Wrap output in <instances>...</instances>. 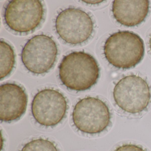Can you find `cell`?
<instances>
[{"label": "cell", "instance_id": "cell-1", "mask_svg": "<svg viewBox=\"0 0 151 151\" xmlns=\"http://www.w3.org/2000/svg\"><path fill=\"white\" fill-rule=\"evenodd\" d=\"M59 68L62 83L72 91L89 90L97 83L99 77L97 61L84 52H72L64 56Z\"/></svg>", "mask_w": 151, "mask_h": 151}, {"label": "cell", "instance_id": "cell-2", "mask_svg": "<svg viewBox=\"0 0 151 151\" xmlns=\"http://www.w3.org/2000/svg\"><path fill=\"white\" fill-rule=\"evenodd\" d=\"M104 53L108 61L115 68L128 69L138 64L144 56L143 40L129 31H119L106 40Z\"/></svg>", "mask_w": 151, "mask_h": 151}, {"label": "cell", "instance_id": "cell-3", "mask_svg": "<svg viewBox=\"0 0 151 151\" xmlns=\"http://www.w3.org/2000/svg\"><path fill=\"white\" fill-rule=\"evenodd\" d=\"M75 127L83 133L96 134L105 131L111 122V114L105 102L94 97L80 99L72 114Z\"/></svg>", "mask_w": 151, "mask_h": 151}, {"label": "cell", "instance_id": "cell-4", "mask_svg": "<svg viewBox=\"0 0 151 151\" xmlns=\"http://www.w3.org/2000/svg\"><path fill=\"white\" fill-rule=\"evenodd\" d=\"M113 96L116 104L123 111L130 114H139L145 110L150 103V86L139 76H126L115 86Z\"/></svg>", "mask_w": 151, "mask_h": 151}, {"label": "cell", "instance_id": "cell-5", "mask_svg": "<svg viewBox=\"0 0 151 151\" xmlns=\"http://www.w3.org/2000/svg\"><path fill=\"white\" fill-rule=\"evenodd\" d=\"M58 50L54 40L44 34L36 35L24 45L22 60L29 71L36 75L48 72L57 59Z\"/></svg>", "mask_w": 151, "mask_h": 151}, {"label": "cell", "instance_id": "cell-6", "mask_svg": "<svg viewBox=\"0 0 151 151\" xmlns=\"http://www.w3.org/2000/svg\"><path fill=\"white\" fill-rule=\"evenodd\" d=\"M44 6L39 0H13L5 8L4 20L9 29L28 33L37 29L44 16Z\"/></svg>", "mask_w": 151, "mask_h": 151}, {"label": "cell", "instance_id": "cell-7", "mask_svg": "<svg viewBox=\"0 0 151 151\" xmlns=\"http://www.w3.org/2000/svg\"><path fill=\"white\" fill-rule=\"evenodd\" d=\"M56 32L66 43L80 45L88 40L93 31V22L88 14L77 8L66 9L55 19Z\"/></svg>", "mask_w": 151, "mask_h": 151}, {"label": "cell", "instance_id": "cell-8", "mask_svg": "<svg viewBox=\"0 0 151 151\" xmlns=\"http://www.w3.org/2000/svg\"><path fill=\"white\" fill-rule=\"evenodd\" d=\"M68 102L64 95L57 90L45 89L34 96L32 103V116L39 124L53 127L64 119Z\"/></svg>", "mask_w": 151, "mask_h": 151}, {"label": "cell", "instance_id": "cell-9", "mask_svg": "<svg viewBox=\"0 0 151 151\" xmlns=\"http://www.w3.org/2000/svg\"><path fill=\"white\" fill-rule=\"evenodd\" d=\"M28 96L18 85L7 83L0 86V119L10 122L20 119L25 113Z\"/></svg>", "mask_w": 151, "mask_h": 151}, {"label": "cell", "instance_id": "cell-10", "mask_svg": "<svg viewBox=\"0 0 151 151\" xmlns=\"http://www.w3.org/2000/svg\"><path fill=\"white\" fill-rule=\"evenodd\" d=\"M148 0H115L112 12L115 19L122 25L134 27L145 19L149 12Z\"/></svg>", "mask_w": 151, "mask_h": 151}, {"label": "cell", "instance_id": "cell-11", "mask_svg": "<svg viewBox=\"0 0 151 151\" xmlns=\"http://www.w3.org/2000/svg\"><path fill=\"white\" fill-rule=\"evenodd\" d=\"M0 78H5L10 75L14 68L15 55L12 47L4 41L1 42Z\"/></svg>", "mask_w": 151, "mask_h": 151}, {"label": "cell", "instance_id": "cell-12", "mask_svg": "<svg viewBox=\"0 0 151 151\" xmlns=\"http://www.w3.org/2000/svg\"><path fill=\"white\" fill-rule=\"evenodd\" d=\"M21 151H59L54 143L49 139H32L24 145Z\"/></svg>", "mask_w": 151, "mask_h": 151}, {"label": "cell", "instance_id": "cell-13", "mask_svg": "<svg viewBox=\"0 0 151 151\" xmlns=\"http://www.w3.org/2000/svg\"><path fill=\"white\" fill-rule=\"evenodd\" d=\"M114 151H146L140 146L134 144H124L116 147Z\"/></svg>", "mask_w": 151, "mask_h": 151}, {"label": "cell", "instance_id": "cell-14", "mask_svg": "<svg viewBox=\"0 0 151 151\" xmlns=\"http://www.w3.org/2000/svg\"><path fill=\"white\" fill-rule=\"evenodd\" d=\"M149 47H150V49L151 50V36L150 37V40H149Z\"/></svg>", "mask_w": 151, "mask_h": 151}]
</instances>
